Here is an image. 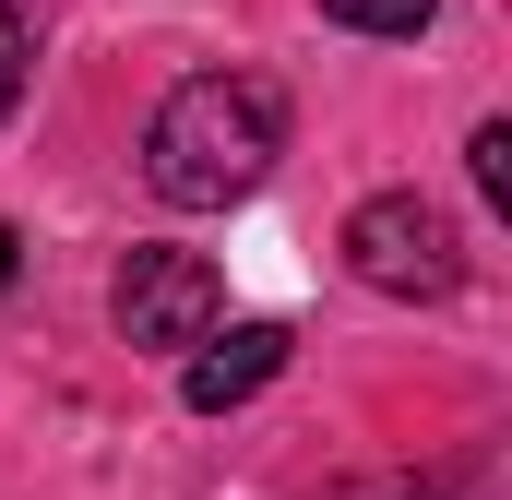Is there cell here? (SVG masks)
<instances>
[{
	"instance_id": "277c9868",
	"label": "cell",
	"mask_w": 512,
	"mask_h": 500,
	"mask_svg": "<svg viewBox=\"0 0 512 500\" xmlns=\"http://www.w3.org/2000/svg\"><path fill=\"white\" fill-rule=\"evenodd\" d=\"M274 370H286V334H274V322L203 334V346H191V405H203V417H227V405H251Z\"/></svg>"
},
{
	"instance_id": "6da1fadb",
	"label": "cell",
	"mask_w": 512,
	"mask_h": 500,
	"mask_svg": "<svg viewBox=\"0 0 512 500\" xmlns=\"http://www.w3.org/2000/svg\"><path fill=\"white\" fill-rule=\"evenodd\" d=\"M286 155V96L262 84V72H191L155 131H143V179L179 203V215H215V203H239L262 191V167Z\"/></svg>"
},
{
	"instance_id": "ba28073f",
	"label": "cell",
	"mask_w": 512,
	"mask_h": 500,
	"mask_svg": "<svg viewBox=\"0 0 512 500\" xmlns=\"http://www.w3.org/2000/svg\"><path fill=\"white\" fill-rule=\"evenodd\" d=\"M12 274H24V239H12V227H0V286H12Z\"/></svg>"
},
{
	"instance_id": "52a82bcc",
	"label": "cell",
	"mask_w": 512,
	"mask_h": 500,
	"mask_svg": "<svg viewBox=\"0 0 512 500\" xmlns=\"http://www.w3.org/2000/svg\"><path fill=\"white\" fill-rule=\"evenodd\" d=\"M465 155H477V191H489V203H512V120H489Z\"/></svg>"
},
{
	"instance_id": "5b68a950",
	"label": "cell",
	"mask_w": 512,
	"mask_h": 500,
	"mask_svg": "<svg viewBox=\"0 0 512 500\" xmlns=\"http://www.w3.org/2000/svg\"><path fill=\"white\" fill-rule=\"evenodd\" d=\"M24 60H36V12H24V0H0V120L24 108Z\"/></svg>"
},
{
	"instance_id": "3957f363",
	"label": "cell",
	"mask_w": 512,
	"mask_h": 500,
	"mask_svg": "<svg viewBox=\"0 0 512 500\" xmlns=\"http://www.w3.org/2000/svg\"><path fill=\"white\" fill-rule=\"evenodd\" d=\"M108 310H120V334H131V346H167V358H191V346L227 322V274H215L203 250H131Z\"/></svg>"
},
{
	"instance_id": "9c48e42d",
	"label": "cell",
	"mask_w": 512,
	"mask_h": 500,
	"mask_svg": "<svg viewBox=\"0 0 512 500\" xmlns=\"http://www.w3.org/2000/svg\"><path fill=\"white\" fill-rule=\"evenodd\" d=\"M358 500H429V489H358Z\"/></svg>"
},
{
	"instance_id": "7a4b0ae2",
	"label": "cell",
	"mask_w": 512,
	"mask_h": 500,
	"mask_svg": "<svg viewBox=\"0 0 512 500\" xmlns=\"http://www.w3.org/2000/svg\"><path fill=\"white\" fill-rule=\"evenodd\" d=\"M346 274L382 286V298H453V274H465L453 215L417 203V191H370V203L346 215Z\"/></svg>"
},
{
	"instance_id": "8992f818",
	"label": "cell",
	"mask_w": 512,
	"mask_h": 500,
	"mask_svg": "<svg viewBox=\"0 0 512 500\" xmlns=\"http://www.w3.org/2000/svg\"><path fill=\"white\" fill-rule=\"evenodd\" d=\"M322 12H334V24H358V36H417L441 0H322Z\"/></svg>"
}]
</instances>
